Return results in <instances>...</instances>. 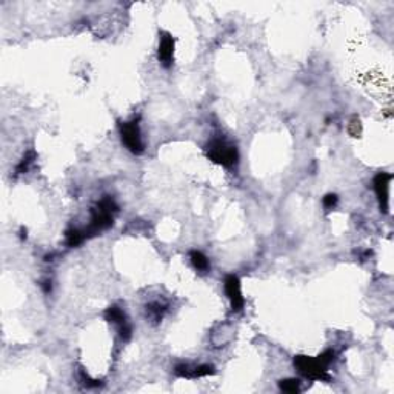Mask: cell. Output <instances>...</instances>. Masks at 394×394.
<instances>
[{
  "label": "cell",
  "instance_id": "1",
  "mask_svg": "<svg viewBox=\"0 0 394 394\" xmlns=\"http://www.w3.org/2000/svg\"><path fill=\"white\" fill-rule=\"evenodd\" d=\"M117 203L114 202L113 197L105 196L93 209V216H91V223L88 226V229H85V234H96L100 232L103 229H108L110 226H113L114 217L113 214L117 211Z\"/></svg>",
  "mask_w": 394,
  "mask_h": 394
},
{
  "label": "cell",
  "instance_id": "2",
  "mask_svg": "<svg viewBox=\"0 0 394 394\" xmlns=\"http://www.w3.org/2000/svg\"><path fill=\"white\" fill-rule=\"evenodd\" d=\"M206 155L208 159L214 164H219L222 167H234L239 161V151L232 143L223 140V139H213L206 148Z\"/></svg>",
  "mask_w": 394,
  "mask_h": 394
},
{
  "label": "cell",
  "instance_id": "3",
  "mask_svg": "<svg viewBox=\"0 0 394 394\" xmlns=\"http://www.w3.org/2000/svg\"><path fill=\"white\" fill-rule=\"evenodd\" d=\"M327 366L321 357H309V356H296L294 357V368L306 379L309 380H325L330 382L331 376L327 371Z\"/></svg>",
  "mask_w": 394,
  "mask_h": 394
},
{
  "label": "cell",
  "instance_id": "4",
  "mask_svg": "<svg viewBox=\"0 0 394 394\" xmlns=\"http://www.w3.org/2000/svg\"><path fill=\"white\" fill-rule=\"evenodd\" d=\"M120 137L123 145L126 146L128 151H131L136 155H140L143 152V140L140 136V128H139V120H131V122H123L120 123Z\"/></svg>",
  "mask_w": 394,
  "mask_h": 394
},
{
  "label": "cell",
  "instance_id": "5",
  "mask_svg": "<svg viewBox=\"0 0 394 394\" xmlns=\"http://www.w3.org/2000/svg\"><path fill=\"white\" fill-rule=\"evenodd\" d=\"M392 176L389 173H377L373 185H374V193L377 196L379 208L383 214L389 213V185H391Z\"/></svg>",
  "mask_w": 394,
  "mask_h": 394
},
{
  "label": "cell",
  "instance_id": "6",
  "mask_svg": "<svg viewBox=\"0 0 394 394\" xmlns=\"http://www.w3.org/2000/svg\"><path fill=\"white\" fill-rule=\"evenodd\" d=\"M223 288H225V293L229 299V303H231V309L234 312H239L244 309V305H245V299L242 296V290H241V280L238 276L234 274H228L223 280Z\"/></svg>",
  "mask_w": 394,
  "mask_h": 394
},
{
  "label": "cell",
  "instance_id": "7",
  "mask_svg": "<svg viewBox=\"0 0 394 394\" xmlns=\"http://www.w3.org/2000/svg\"><path fill=\"white\" fill-rule=\"evenodd\" d=\"M157 57L159 62L165 66L170 68L173 65L174 59V39L170 33H162L161 42H159V51H157Z\"/></svg>",
  "mask_w": 394,
  "mask_h": 394
},
{
  "label": "cell",
  "instance_id": "8",
  "mask_svg": "<svg viewBox=\"0 0 394 394\" xmlns=\"http://www.w3.org/2000/svg\"><path fill=\"white\" fill-rule=\"evenodd\" d=\"M176 376L185 379H199L209 374H214V368L211 365H200V366H188V365H177L174 370Z\"/></svg>",
  "mask_w": 394,
  "mask_h": 394
},
{
  "label": "cell",
  "instance_id": "9",
  "mask_svg": "<svg viewBox=\"0 0 394 394\" xmlns=\"http://www.w3.org/2000/svg\"><path fill=\"white\" fill-rule=\"evenodd\" d=\"M103 316H105V319H107L108 322L116 324L117 327H120L122 324L128 322V321H126V316H125V312H123L119 306H116V305L108 306V308L105 309V312H103Z\"/></svg>",
  "mask_w": 394,
  "mask_h": 394
},
{
  "label": "cell",
  "instance_id": "10",
  "mask_svg": "<svg viewBox=\"0 0 394 394\" xmlns=\"http://www.w3.org/2000/svg\"><path fill=\"white\" fill-rule=\"evenodd\" d=\"M190 259H191L193 267H194L197 271L206 273V271L209 270V260H208V257H206L202 251H197V250L191 251V253H190Z\"/></svg>",
  "mask_w": 394,
  "mask_h": 394
},
{
  "label": "cell",
  "instance_id": "11",
  "mask_svg": "<svg viewBox=\"0 0 394 394\" xmlns=\"http://www.w3.org/2000/svg\"><path fill=\"white\" fill-rule=\"evenodd\" d=\"M165 314V306L161 305L159 302H152L146 305V318L151 319L152 322H161L164 319Z\"/></svg>",
  "mask_w": 394,
  "mask_h": 394
},
{
  "label": "cell",
  "instance_id": "12",
  "mask_svg": "<svg viewBox=\"0 0 394 394\" xmlns=\"http://www.w3.org/2000/svg\"><path fill=\"white\" fill-rule=\"evenodd\" d=\"M85 239H87L85 231L75 229V228L66 231V244H68V247H78Z\"/></svg>",
  "mask_w": 394,
  "mask_h": 394
},
{
  "label": "cell",
  "instance_id": "13",
  "mask_svg": "<svg viewBox=\"0 0 394 394\" xmlns=\"http://www.w3.org/2000/svg\"><path fill=\"white\" fill-rule=\"evenodd\" d=\"M279 388L283 392L296 394V392L300 391V380L299 379H282L279 382Z\"/></svg>",
  "mask_w": 394,
  "mask_h": 394
},
{
  "label": "cell",
  "instance_id": "14",
  "mask_svg": "<svg viewBox=\"0 0 394 394\" xmlns=\"http://www.w3.org/2000/svg\"><path fill=\"white\" fill-rule=\"evenodd\" d=\"M36 159V152L34 151H28L25 155H23V159L20 161V164L17 165V168H16V174H23V173H27L28 171V168H30V165L33 164V161Z\"/></svg>",
  "mask_w": 394,
  "mask_h": 394
},
{
  "label": "cell",
  "instance_id": "15",
  "mask_svg": "<svg viewBox=\"0 0 394 394\" xmlns=\"http://www.w3.org/2000/svg\"><path fill=\"white\" fill-rule=\"evenodd\" d=\"M337 202H339L337 196H336V194H331V193H330V194H327V196L324 197V200H322L324 208H325L327 211H331L333 208H336Z\"/></svg>",
  "mask_w": 394,
  "mask_h": 394
},
{
  "label": "cell",
  "instance_id": "16",
  "mask_svg": "<svg viewBox=\"0 0 394 394\" xmlns=\"http://www.w3.org/2000/svg\"><path fill=\"white\" fill-rule=\"evenodd\" d=\"M119 334H120V337H122V339H123L125 342H128V340L131 339V334H133L131 325H129L128 322L122 324V325L119 327Z\"/></svg>",
  "mask_w": 394,
  "mask_h": 394
},
{
  "label": "cell",
  "instance_id": "17",
  "mask_svg": "<svg viewBox=\"0 0 394 394\" xmlns=\"http://www.w3.org/2000/svg\"><path fill=\"white\" fill-rule=\"evenodd\" d=\"M82 380H84V383L88 386V388H97V386H100L102 385V382L100 380H96V379H91L88 374H85V373H82Z\"/></svg>",
  "mask_w": 394,
  "mask_h": 394
},
{
  "label": "cell",
  "instance_id": "18",
  "mask_svg": "<svg viewBox=\"0 0 394 394\" xmlns=\"http://www.w3.org/2000/svg\"><path fill=\"white\" fill-rule=\"evenodd\" d=\"M20 239H27V229L25 228L20 229Z\"/></svg>",
  "mask_w": 394,
  "mask_h": 394
}]
</instances>
